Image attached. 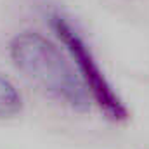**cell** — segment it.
Here are the masks:
<instances>
[{
	"label": "cell",
	"mask_w": 149,
	"mask_h": 149,
	"mask_svg": "<svg viewBox=\"0 0 149 149\" xmlns=\"http://www.w3.org/2000/svg\"><path fill=\"white\" fill-rule=\"evenodd\" d=\"M9 54L14 66L45 94L74 111L90 108V95L61 50L43 35L23 31L10 40Z\"/></svg>",
	"instance_id": "obj_1"
},
{
	"label": "cell",
	"mask_w": 149,
	"mask_h": 149,
	"mask_svg": "<svg viewBox=\"0 0 149 149\" xmlns=\"http://www.w3.org/2000/svg\"><path fill=\"white\" fill-rule=\"evenodd\" d=\"M49 19H50V26H52L54 33L64 43L71 59L78 66L80 78H81L90 99L99 106V109L111 121L128 120L127 106L123 104V101L113 88L109 80L102 73V70L99 68V63L95 61L85 38L80 35V31L73 26V23L61 12H52Z\"/></svg>",
	"instance_id": "obj_2"
},
{
	"label": "cell",
	"mask_w": 149,
	"mask_h": 149,
	"mask_svg": "<svg viewBox=\"0 0 149 149\" xmlns=\"http://www.w3.org/2000/svg\"><path fill=\"white\" fill-rule=\"evenodd\" d=\"M23 109V97L16 85L0 73V120L17 116Z\"/></svg>",
	"instance_id": "obj_3"
}]
</instances>
